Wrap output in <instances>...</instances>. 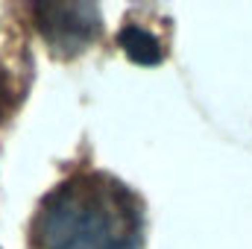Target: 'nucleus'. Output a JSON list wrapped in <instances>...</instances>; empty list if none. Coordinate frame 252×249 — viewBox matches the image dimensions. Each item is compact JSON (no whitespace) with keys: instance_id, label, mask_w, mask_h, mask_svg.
Returning a JSON list of instances; mask_svg holds the SVG:
<instances>
[{"instance_id":"f257e3e1","label":"nucleus","mask_w":252,"mask_h":249,"mask_svg":"<svg viewBox=\"0 0 252 249\" xmlns=\"http://www.w3.org/2000/svg\"><path fill=\"white\" fill-rule=\"evenodd\" d=\"M138 208L118 182L79 176L56 187L35 220L38 249H135Z\"/></svg>"},{"instance_id":"f03ea898","label":"nucleus","mask_w":252,"mask_h":249,"mask_svg":"<svg viewBox=\"0 0 252 249\" xmlns=\"http://www.w3.org/2000/svg\"><path fill=\"white\" fill-rule=\"evenodd\" d=\"M32 15H35L38 32L44 35V41L59 56H76V53H82L100 35V30H103L100 9L94 3H76V0L35 3Z\"/></svg>"},{"instance_id":"7ed1b4c3","label":"nucleus","mask_w":252,"mask_h":249,"mask_svg":"<svg viewBox=\"0 0 252 249\" xmlns=\"http://www.w3.org/2000/svg\"><path fill=\"white\" fill-rule=\"evenodd\" d=\"M118 44H121V50H124L135 64H147V67H150V64H158L164 59V50H161L158 38H156L150 30L138 27V24H129V27L121 30Z\"/></svg>"}]
</instances>
